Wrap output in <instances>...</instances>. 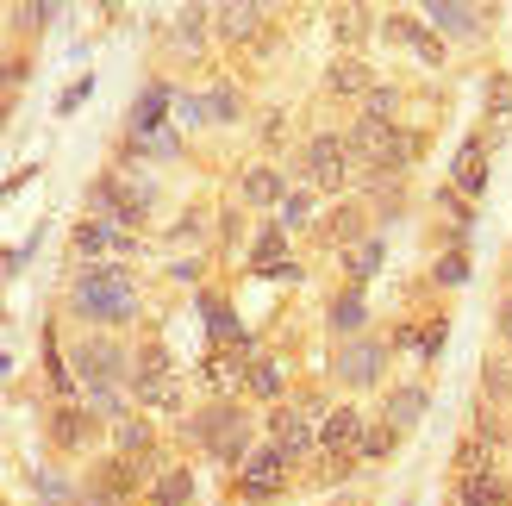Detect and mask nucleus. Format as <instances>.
Instances as JSON below:
<instances>
[{"mask_svg":"<svg viewBox=\"0 0 512 506\" xmlns=\"http://www.w3.org/2000/svg\"><path fill=\"white\" fill-rule=\"evenodd\" d=\"M88 94H94V82H88V75H82V82H69V88H63V100H57V113H75Z\"/></svg>","mask_w":512,"mask_h":506,"instance_id":"a19ab883","label":"nucleus"},{"mask_svg":"<svg viewBox=\"0 0 512 506\" xmlns=\"http://www.w3.org/2000/svg\"><path fill=\"white\" fill-rule=\"evenodd\" d=\"M238 200H244V207H256V213H281V200H288V188H281V169H269V163L244 169Z\"/></svg>","mask_w":512,"mask_h":506,"instance_id":"6ab92c4d","label":"nucleus"},{"mask_svg":"<svg viewBox=\"0 0 512 506\" xmlns=\"http://www.w3.org/2000/svg\"><path fill=\"white\" fill-rule=\"evenodd\" d=\"M113 450L119 457H132L138 469L150 463V450H157V438H150V425L144 419H113Z\"/></svg>","mask_w":512,"mask_h":506,"instance_id":"b1692460","label":"nucleus"},{"mask_svg":"<svg viewBox=\"0 0 512 506\" xmlns=\"http://www.w3.org/2000/svg\"><path fill=\"white\" fill-rule=\"evenodd\" d=\"M281 388H288V369H281V357H263V350H256V357H250V375H244V394H250V400H281Z\"/></svg>","mask_w":512,"mask_h":506,"instance_id":"4be33fe9","label":"nucleus"},{"mask_svg":"<svg viewBox=\"0 0 512 506\" xmlns=\"http://www.w3.org/2000/svg\"><path fill=\"white\" fill-rule=\"evenodd\" d=\"M363 113H369V119H394V88H375V94L363 100Z\"/></svg>","mask_w":512,"mask_h":506,"instance_id":"ea45409f","label":"nucleus"},{"mask_svg":"<svg viewBox=\"0 0 512 506\" xmlns=\"http://www.w3.org/2000/svg\"><path fill=\"white\" fill-rule=\"evenodd\" d=\"M319 219V194L313 188H294L288 200H281V225H288V232H294V225H313Z\"/></svg>","mask_w":512,"mask_h":506,"instance_id":"f704fd0d","label":"nucleus"},{"mask_svg":"<svg viewBox=\"0 0 512 506\" xmlns=\"http://www.w3.org/2000/svg\"><path fill=\"white\" fill-rule=\"evenodd\" d=\"M194 500V475L188 469H163L157 482H150V506H188Z\"/></svg>","mask_w":512,"mask_h":506,"instance_id":"7c9ffc66","label":"nucleus"},{"mask_svg":"<svg viewBox=\"0 0 512 506\" xmlns=\"http://www.w3.org/2000/svg\"><path fill=\"white\" fill-rule=\"evenodd\" d=\"M175 50H182V57H207V7H182V19H175Z\"/></svg>","mask_w":512,"mask_h":506,"instance_id":"c85d7f7f","label":"nucleus"},{"mask_svg":"<svg viewBox=\"0 0 512 506\" xmlns=\"http://www.w3.org/2000/svg\"><path fill=\"white\" fill-rule=\"evenodd\" d=\"M381 419H388L394 432L406 438V432L425 419V388H394V394H388V413H381Z\"/></svg>","mask_w":512,"mask_h":506,"instance_id":"bb28decb","label":"nucleus"},{"mask_svg":"<svg viewBox=\"0 0 512 506\" xmlns=\"http://www.w3.org/2000/svg\"><path fill=\"white\" fill-rule=\"evenodd\" d=\"M75 257H88V263H125V257H138V232H132V225H119V219H88V225H75Z\"/></svg>","mask_w":512,"mask_h":506,"instance_id":"0eeeda50","label":"nucleus"},{"mask_svg":"<svg viewBox=\"0 0 512 506\" xmlns=\"http://www.w3.org/2000/svg\"><path fill=\"white\" fill-rule=\"evenodd\" d=\"M132 400L150 407V413H182L188 407V382L175 375L163 344H144L138 350V363H132Z\"/></svg>","mask_w":512,"mask_h":506,"instance_id":"7ed1b4c3","label":"nucleus"},{"mask_svg":"<svg viewBox=\"0 0 512 506\" xmlns=\"http://www.w3.org/2000/svg\"><path fill=\"white\" fill-rule=\"evenodd\" d=\"M250 269L256 275H294V263H288V225H263L256 232V244H250Z\"/></svg>","mask_w":512,"mask_h":506,"instance_id":"aec40b11","label":"nucleus"},{"mask_svg":"<svg viewBox=\"0 0 512 506\" xmlns=\"http://www.w3.org/2000/svg\"><path fill=\"white\" fill-rule=\"evenodd\" d=\"M381 38L400 44V50H413V57H419V63H431V69L444 63V38H438V32H425V25H419V19H406V13L381 19Z\"/></svg>","mask_w":512,"mask_h":506,"instance_id":"4468645a","label":"nucleus"},{"mask_svg":"<svg viewBox=\"0 0 512 506\" xmlns=\"http://www.w3.org/2000/svg\"><path fill=\"white\" fill-rule=\"evenodd\" d=\"M381 369H388V344H375V338H350L338 357H331V375H338L344 388H375Z\"/></svg>","mask_w":512,"mask_h":506,"instance_id":"9d476101","label":"nucleus"},{"mask_svg":"<svg viewBox=\"0 0 512 506\" xmlns=\"http://www.w3.org/2000/svg\"><path fill=\"white\" fill-rule=\"evenodd\" d=\"M463 506H512V488L500 482L494 469H481V475H463Z\"/></svg>","mask_w":512,"mask_h":506,"instance_id":"cd10ccee","label":"nucleus"},{"mask_svg":"<svg viewBox=\"0 0 512 506\" xmlns=\"http://www.w3.org/2000/svg\"><path fill=\"white\" fill-rule=\"evenodd\" d=\"M88 425H94V419H88L82 407H75V400H63V407L50 413V444H57V450H82Z\"/></svg>","mask_w":512,"mask_h":506,"instance_id":"5701e85b","label":"nucleus"},{"mask_svg":"<svg viewBox=\"0 0 512 506\" xmlns=\"http://www.w3.org/2000/svg\"><path fill=\"white\" fill-rule=\"evenodd\" d=\"M175 113V88L169 82H150L144 94H138V107H132V125H125V138H150V132H169V119Z\"/></svg>","mask_w":512,"mask_h":506,"instance_id":"dca6fc26","label":"nucleus"},{"mask_svg":"<svg viewBox=\"0 0 512 506\" xmlns=\"http://www.w3.org/2000/svg\"><path fill=\"white\" fill-rule=\"evenodd\" d=\"M200 319H207V332H213V350H250V338H244L238 313L225 307L219 294H200Z\"/></svg>","mask_w":512,"mask_h":506,"instance_id":"412c9836","label":"nucleus"},{"mask_svg":"<svg viewBox=\"0 0 512 506\" xmlns=\"http://www.w3.org/2000/svg\"><path fill=\"white\" fill-rule=\"evenodd\" d=\"M394 350H419V357H425V332H419V325H400V332H394Z\"/></svg>","mask_w":512,"mask_h":506,"instance_id":"37998d69","label":"nucleus"},{"mask_svg":"<svg viewBox=\"0 0 512 506\" xmlns=\"http://www.w3.org/2000/svg\"><path fill=\"white\" fill-rule=\"evenodd\" d=\"M488 113H494V132L512 125V75H494L488 82Z\"/></svg>","mask_w":512,"mask_h":506,"instance_id":"e433bc0d","label":"nucleus"},{"mask_svg":"<svg viewBox=\"0 0 512 506\" xmlns=\"http://www.w3.org/2000/svg\"><path fill=\"white\" fill-rule=\"evenodd\" d=\"M269 444H281L288 457H306V450H319L313 407H275V413H269Z\"/></svg>","mask_w":512,"mask_h":506,"instance_id":"9b49d317","label":"nucleus"},{"mask_svg":"<svg viewBox=\"0 0 512 506\" xmlns=\"http://www.w3.org/2000/svg\"><path fill=\"white\" fill-rule=\"evenodd\" d=\"M500 332L512 338V294H506V307H500Z\"/></svg>","mask_w":512,"mask_h":506,"instance_id":"c03bdc74","label":"nucleus"},{"mask_svg":"<svg viewBox=\"0 0 512 506\" xmlns=\"http://www.w3.org/2000/svg\"><path fill=\"white\" fill-rule=\"evenodd\" d=\"M188 432L207 444L219 463H244L250 457V419H244V407H232V394H219L207 413H194Z\"/></svg>","mask_w":512,"mask_h":506,"instance_id":"20e7f679","label":"nucleus"},{"mask_svg":"<svg viewBox=\"0 0 512 506\" xmlns=\"http://www.w3.org/2000/svg\"><path fill=\"white\" fill-rule=\"evenodd\" d=\"M481 388H488L494 407H512V363H506V357H488V369H481Z\"/></svg>","mask_w":512,"mask_h":506,"instance_id":"c9c22d12","label":"nucleus"},{"mask_svg":"<svg viewBox=\"0 0 512 506\" xmlns=\"http://www.w3.org/2000/svg\"><path fill=\"white\" fill-rule=\"evenodd\" d=\"M288 450L281 444H263V450H250V457L238 463V494L244 500H275L281 488H288Z\"/></svg>","mask_w":512,"mask_h":506,"instance_id":"6e6552de","label":"nucleus"},{"mask_svg":"<svg viewBox=\"0 0 512 506\" xmlns=\"http://www.w3.org/2000/svg\"><path fill=\"white\" fill-rule=\"evenodd\" d=\"M450 188H456V194H469V200L488 194V144H481V138H469L463 150H456V163H450Z\"/></svg>","mask_w":512,"mask_h":506,"instance_id":"a211bd4d","label":"nucleus"},{"mask_svg":"<svg viewBox=\"0 0 512 506\" xmlns=\"http://www.w3.org/2000/svg\"><path fill=\"white\" fill-rule=\"evenodd\" d=\"M132 350L125 344H113V338H82L69 350V369H75V382H82V394H94V388H125L132 382Z\"/></svg>","mask_w":512,"mask_h":506,"instance_id":"39448f33","label":"nucleus"},{"mask_svg":"<svg viewBox=\"0 0 512 506\" xmlns=\"http://www.w3.org/2000/svg\"><path fill=\"white\" fill-rule=\"evenodd\" d=\"M363 432H369V425H363L356 407H331L319 419V450H325V457H356V450H363ZM356 463H363V457H356Z\"/></svg>","mask_w":512,"mask_h":506,"instance_id":"ddd939ff","label":"nucleus"},{"mask_svg":"<svg viewBox=\"0 0 512 506\" xmlns=\"http://www.w3.org/2000/svg\"><path fill=\"white\" fill-rule=\"evenodd\" d=\"M350 138L344 132H319V138H306V150H300V169H306V182H313L319 194H338L344 182H350Z\"/></svg>","mask_w":512,"mask_h":506,"instance_id":"423d86ee","label":"nucleus"},{"mask_svg":"<svg viewBox=\"0 0 512 506\" xmlns=\"http://www.w3.org/2000/svg\"><path fill=\"white\" fill-rule=\"evenodd\" d=\"M394 444H400V432H394L388 419H381V425H369V432H363V450H356V457H363V463H375V457H388Z\"/></svg>","mask_w":512,"mask_h":506,"instance_id":"4c0bfd02","label":"nucleus"},{"mask_svg":"<svg viewBox=\"0 0 512 506\" xmlns=\"http://www.w3.org/2000/svg\"><path fill=\"white\" fill-rule=\"evenodd\" d=\"M344 138H350V157L363 169H375V175H400L419 157V132H406V125H394V119H369L363 113Z\"/></svg>","mask_w":512,"mask_h":506,"instance_id":"f03ea898","label":"nucleus"},{"mask_svg":"<svg viewBox=\"0 0 512 506\" xmlns=\"http://www.w3.org/2000/svg\"><path fill=\"white\" fill-rule=\"evenodd\" d=\"M100 7H119V0H100Z\"/></svg>","mask_w":512,"mask_h":506,"instance_id":"a18cd8bd","label":"nucleus"},{"mask_svg":"<svg viewBox=\"0 0 512 506\" xmlns=\"http://www.w3.org/2000/svg\"><path fill=\"white\" fill-rule=\"evenodd\" d=\"M425 13L438 19L450 38H475V13L463 7V0H425Z\"/></svg>","mask_w":512,"mask_h":506,"instance_id":"2f4dec72","label":"nucleus"},{"mask_svg":"<svg viewBox=\"0 0 512 506\" xmlns=\"http://www.w3.org/2000/svg\"><path fill=\"white\" fill-rule=\"evenodd\" d=\"M369 25H375V19H369V7H363V0H344V7L331 13V38H338L344 50H356V44L369 38Z\"/></svg>","mask_w":512,"mask_h":506,"instance_id":"a878e982","label":"nucleus"},{"mask_svg":"<svg viewBox=\"0 0 512 506\" xmlns=\"http://www.w3.org/2000/svg\"><path fill=\"white\" fill-rule=\"evenodd\" d=\"M331 238H338V244H344V250H350V244H356V238H363V213H356V207H344V213H338V219H331Z\"/></svg>","mask_w":512,"mask_h":506,"instance_id":"58836bf2","label":"nucleus"},{"mask_svg":"<svg viewBox=\"0 0 512 506\" xmlns=\"http://www.w3.org/2000/svg\"><path fill=\"white\" fill-rule=\"evenodd\" d=\"M363 319H369V300H363V288H344L338 300H331V332H338V338H356V332H363Z\"/></svg>","mask_w":512,"mask_h":506,"instance_id":"393cba45","label":"nucleus"},{"mask_svg":"<svg viewBox=\"0 0 512 506\" xmlns=\"http://www.w3.org/2000/svg\"><path fill=\"white\" fill-rule=\"evenodd\" d=\"M463 275H469V263H463V257H444V263H438V282H444V288H456Z\"/></svg>","mask_w":512,"mask_h":506,"instance_id":"79ce46f5","label":"nucleus"},{"mask_svg":"<svg viewBox=\"0 0 512 506\" xmlns=\"http://www.w3.org/2000/svg\"><path fill=\"white\" fill-rule=\"evenodd\" d=\"M381 82H375V69L363 63V57H338V63H331L325 69V94L331 100H369Z\"/></svg>","mask_w":512,"mask_h":506,"instance_id":"f3484780","label":"nucleus"},{"mask_svg":"<svg viewBox=\"0 0 512 506\" xmlns=\"http://www.w3.org/2000/svg\"><path fill=\"white\" fill-rule=\"evenodd\" d=\"M263 19H269V0H219V7H213V32L225 44H250L256 32H263Z\"/></svg>","mask_w":512,"mask_h":506,"instance_id":"f8f14e48","label":"nucleus"},{"mask_svg":"<svg viewBox=\"0 0 512 506\" xmlns=\"http://www.w3.org/2000/svg\"><path fill=\"white\" fill-rule=\"evenodd\" d=\"M132 482H138V463L132 457H113L107 469L88 475V500L94 506H132Z\"/></svg>","mask_w":512,"mask_h":506,"instance_id":"2eb2a0df","label":"nucleus"},{"mask_svg":"<svg viewBox=\"0 0 512 506\" xmlns=\"http://www.w3.org/2000/svg\"><path fill=\"white\" fill-rule=\"evenodd\" d=\"M207 119H219V125H238V119H244V94H238L232 82L207 88Z\"/></svg>","mask_w":512,"mask_h":506,"instance_id":"72a5a7b5","label":"nucleus"},{"mask_svg":"<svg viewBox=\"0 0 512 506\" xmlns=\"http://www.w3.org/2000/svg\"><path fill=\"white\" fill-rule=\"evenodd\" d=\"M88 200H94L100 219H119V225H138L150 213V188L144 182H125V175H100V182L88 188Z\"/></svg>","mask_w":512,"mask_h":506,"instance_id":"1a4fd4ad","label":"nucleus"},{"mask_svg":"<svg viewBox=\"0 0 512 506\" xmlns=\"http://www.w3.org/2000/svg\"><path fill=\"white\" fill-rule=\"evenodd\" d=\"M69 313L88 319V325H100V332L132 325L138 319V282L119 263H88L82 275H75V288H69Z\"/></svg>","mask_w":512,"mask_h":506,"instance_id":"f257e3e1","label":"nucleus"},{"mask_svg":"<svg viewBox=\"0 0 512 506\" xmlns=\"http://www.w3.org/2000/svg\"><path fill=\"white\" fill-rule=\"evenodd\" d=\"M381 257H388V250H381V238H356V244L344 250V275H350V282H356V288H363V282H369V275L381 269Z\"/></svg>","mask_w":512,"mask_h":506,"instance_id":"c756f323","label":"nucleus"},{"mask_svg":"<svg viewBox=\"0 0 512 506\" xmlns=\"http://www.w3.org/2000/svg\"><path fill=\"white\" fill-rule=\"evenodd\" d=\"M456 469H463V475L494 469V425H481V438H463V450H456Z\"/></svg>","mask_w":512,"mask_h":506,"instance_id":"473e14b6","label":"nucleus"}]
</instances>
